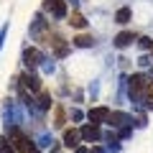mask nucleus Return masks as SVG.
<instances>
[{
	"instance_id": "5",
	"label": "nucleus",
	"mask_w": 153,
	"mask_h": 153,
	"mask_svg": "<svg viewBox=\"0 0 153 153\" xmlns=\"http://www.w3.org/2000/svg\"><path fill=\"white\" fill-rule=\"evenodd\" d=\"M49 44L54 46V54H56V56H66V54H69V44H66L61 36H51Z\"/></svg>"
},
{
	"instance_id": "6",
	"label": "nucleus",
	"mask_w": 153,
	"mask_h": 153,
	"mask_svg": "<svg viewBox=\"0 0 153 153\" xmlns=\"http://www.w3.org/2000/svg\"><path fill=\"white\" fill-rule=\"evenodd\" d=\"M79 135H82L84 140H89V143L97 140V138H100V128H97V123H89V125H84L82 130H79Z\"/></svg>"
},
{
	"instance_id": "13",
	"label": "nucleus",
	"mask_w": 153,
	"mask_h": 153,
	"mask_svg": "<svg viewBox=\"0 0 153 153\" xmlns=\"http://www.w3.org/2000/svg\"><path fill=\"white\" fill-rule=\"evenodd\" d=\"M115 21H117V23H128V21H130V8H120L117 16H115Z\"/></svg>"
},
{
	"instance_id": "17",
	"label": "nucleus",
	"mask_w": 153,
	"mask_h": 153,
	"mask_svg": "<svg viewBox=\"0 0 153 153\" xmlns=\"http://www.w3.org/2000/svg\"><path fill=\"white\" fill-rule=\"evenodd\" d=\"M41 107H44V110H49V107H51V97H49L46 92H41Z\"/></svg>"
},
{
	"instance_id": "18",
	"label": "nucleus",
	"mask_w": 153,
	"mask_h": 153,
	"mask_svg": "<svg viewBox=\"0 0 153 153\" xmlns=\"http://www.w3.org/2000/svg\"><path fill=\"white\" fill-rule=\"evenodd\" d=\"M56 125H64V110L56 107Z\"/></svg>"
},
{
	"instance_id": "11",
	"label": "nucleus",
	"mask_w": 153,
	"mask_h": 153,
	"mask_svg": "<svg viewBox=\"0 0 153 153\" xmlns=\"http://www.w3.org/2000/svg\"><path fill=\"white\" fill-rule=\"evenodd\" d=\"M125 120H128V115H123V112H110V117H107L110 125H123Z\"/></svg>"
},
{
	"instance_id": "8",
	"label": "nucleus",
	"mask_w": 153,
	"mask_h": 153,
	"mask_svg": "<svg viewBox=\"0 0 153 153\" xmlns=\"http://www.w3.org/2000/svg\"><path fill=\"white\" fill-rule=\"evenodd\" d=\"M89 123H102V120H107L110 117V110L107 107H94V110H89Z\"/></svg>"
},
{
	"instance_id": "19",
	"label": "nucleus",
	"mask_w": 153,
	"mask_h": 153,
	"mask_svg": "<svg viewBox=\"0 0 153 153\" xmlns=\"http://www.w3.org/2000/svg\"><path fill=\"white\" fill-rule=\"evenodd\" d=\"M76 153H87V148H76Z\"/></svg>"
},
{
	"instance_id": "16",
	"label": "nucleus",
	"mask_w": 153,
	"mask_h": 153,
	"mask_svg": "<svg viewBox=\"0 0 153 153\" xmlns=\"http://www.w3.org/2000/svg\"><path fill=\"white\" fill-rule=\"evenodd\" d=\"M146 100H148V107H153V82H148V89H146Z\"/></svg>"
},
{
	"instance_id": "7",
	"label": "nucleus",
	"mask_w": 153,
	"mask_h": 153,
	"mask_svg": "<svg viewBox=\"0 0 153 153\" xmlns=\"http://www.w3.org/2000/svg\"><path fill=\"white\" fill-rule=\"evenodd\" d=\"M133 41H135V33L133 31H123V33L115 36V46H117V49H125V46H130Z\"/></svg>"
},
{
	"instance_id": "14",
	"label": "nucleus",
	"mask_w": 153,
	"mask_h": 153,
	"mask_svg": "<svg viewBox=\"0 0 153 153\" xmlns=\"http://www.w3.org/2000/svg\"><path fill=\"white\" fill-rule=\"evenodd\" d=\"M0 153H16V148L8 143V138H3L0 135Z\"/></svg>"
},
{
	"instance_id": "2",
	"label": "nucleus",
	"mask_w": 153,
	"mask_h": 153,
	"mask_svg": "<svg viewBox=\"0 0 153 153\" xmlns=\"http://www.w3.org/2000/svg\"><path fill=\"white\" fill-rule=\"evenodd\" d=\"M146 89H148V79L143 74H133L130 76V94L133 97H146Z\"/></svg>"
},
{
	"instance_id": "1",
	"label": "nucleus",
	"mask_w": 153,
	"mask_h": 153,
	"mask_svg": "<svg viewBox=\"0 0 153 153\" xmlns=\"http://www.w3.org/2000/svg\"><path fill=\"white\" fill-rule=\"evenodd\" d=\"M8 135H10V143H13V148H16V151H23V153H31V151H33L31 138L23 135L18 128H10V133H8Z\"/></svg>"
},
{
	"instance_id": "20",
	"label": "nucleus",
	"mask_w": 153,
	"mask_h": 153,
	"mask_svg": "<svg viewBox=\"0 0 153 153\" xmlns=\"http://www.w3.org/2000/svg\"><path fill=\"white\" fill-rule=\"evenodd\" d=\"M92 153H102V148H94V151H92Z\"/></svg>"
},
{
	"instance_id": "15",
	"label": "nucleus",
	"mask_w": 153,
	"mask_h": 153,
	"mask_svg": "<svg viewBox=\"0 0 153 153\" xmlns=\"http://www.w3.org/2000/svg\"><path fill=\"white\" fill-rule=\"evenodd\" d=\"M74 44H76V46H92V44H94V38H89V36H76V38H74Z\"/></svg>"
},
{
	"instance_id": "4",
	"label": "nucleus",
	"mask_w": 153,
	"mask_h": 153,
	"mask_svg": "<svg viewBox=\"0 0 153 153\" xmlns=\"http://www.w3.org/2000/svg\"><path fill=\"white\" fill-rule=\"evenodd\" d=\"M21 84H23L26 89H31V92H41V79H38L36 74H31V71L21 74Z\"/></svg>"
},
{
	"instance_id": "21",
	"label": "nucleus",
	"mask_w": 153,
	"mask_h": 153,
	"mask_svg": "<svg viewBox=\"0 0 153 153\" xmlns=\"http://www.w3.org/2000/svg\"><path fill=\"white\" fill-rule=\"evenodd\" d=\"M31 153H38V151H36V148H33V151H31Z\"/></svg>"
},
{
	"instance_id": "10",
	"label": "nucleus",
	"mask_w": 153,
	"mask_h": 153,
	"mask_svg": "<svg viewBox=\"0 0 153 153\" xmlns=\"http://www.w3.org/2000/svg\"><path fill=\"white\" fill-rule=\"evenodd\" d=\"M79 130H64V146L66 148H76V143H79Z\"/></svg>"
},
{
	"instance_id": "12",
	"label": "nucleus",
	"mask_w": 153,
	"mask_h": 153,
	"mask_svg": "<svg viewBox=\"0 0 153 153\" xmlns=\"http://www.w3.org/2000/svg\"><path fill=\"white\" fill-rule=\"evenodd\" d=\"M69 23H71L74 28H84V26H87V21H84V16H82V13H71Z\"/></svg>"
},
{
	"instance_id": "3",
	"label": "nucleus",
	"mask_w": 153,
	"mask_h": 153,
	"mask_svg": "<svg viewBox=\"0 0 153 153\" xmlns=\"http://www.w3.org/2000/svg\"><path fill=\"white\" fill-rule=\"evenodd\" d=\"M44 10H49L54 18H64L66 16V3L64 0H44Z\"/></svg>"
},
{
	"instance_id": "9",
	"label": "nucleus",
	"mask_w": 153,
	"mask_h": 153,
	"mask_svg": "<svg viewBox=\"0 0 153 153\" xmlns=\"http://www.w3.org/2000/svg\"><path fill=\"white\" fill-rule=\"evenodd\" d=\"M23 61H26V66H38V61H41V54H38L36 49H26L23 51Z\"/></svg>"
}]
</instances>
